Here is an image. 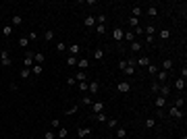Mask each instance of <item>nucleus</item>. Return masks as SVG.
Masks as SVG:
<instances>
[{
    "instance_id": "f257e3e1",
    "label": "nucleus",
    "mask_w": 187,
    "mask_h": 139,
    "mask_svg": "<svg viewBox=\"0 0 187 139\" xmlns=\"http://www.w3.org/2000/svg\"><path fill=\"white\" fill-rule=\"evenodd\" d=\"M143 33H145V42L148 44H154V40H156V27L154 25H148L143 29Z\"/></svg>"
},
{
    "instance_id": "f03ea898",
    "label": "nucleus",
    "mask_w": 187,
    "mask_h": 139,
    "mask_svg": "<svg viewBox=\"0 0 187 139\" xmlns=\"http://www.w3.org/2000/svg\"><path fill=\"white\" fill-rule=\"evenodd\" d=\"M0 64H2V67H10V64H13L8 50H2V52H0Z\"/></svg>"
},
{
    "instance_id": "7ed1b4c3",
    "label": "nucleus",
    "mask_w": 187,
    "mask_h": 139,
    "mask_svg": "<svg viewBox=\"0 0 187 139\" xmlns=\"http://www.w3.org/2000/svg\"><path fill=\"white\" fill-rule=\"evenodd\" d=\"M117 92L119 93H129L131 92V83H129V81H119V83H117Z\"/></svg>"
},
{
    "instance_id": "20e7f679",
    "label": "nucleus",
    "mask_w": 187,
    "mask_h": 139,
    "mask_svg": "<svg viewBox=\"0 0 187 139\" xmlns=\"http://www.w3.org/2000/svg\"><path fill=\"white\" fill-rule=\"evenodd\" d=\"M92 135V127H79L77 129V137L83 139V137H90Z\"/></svg>"
},
{
    "instance_id": "39448f33",
    "label": "nucleus",
    "mask_w": 187,
    "mask_h": 139,
    "mask_svg": "<svg viewBox=\"0 0 187 139\" xmlns=\"http://www.w3.org/2000/svg\"><path fill=\"white\" fill-rule=\"evenodd\" d=\"M23 67H25V69H31V67H33V54H31V52H25V58H23Z\"/></svg>"
},
{
    "instance_id": "423d86ee",
    "label": "nucleus",
    "mask_w": 187,
    "mask_h": 139,
    "mask_svg": "<svg viewBox=\"0 0 187 139\" xmlns=\"http://www.w3.org/2000/svg\"><path fill=\"white\" fill-rule=\"evenodd\" d=\"M123 73H125V75H133V73H135V60H133V58L127 60V67H125Z\"/></svg>"
},
{
    "instance_id": "0eeeda50",
    "label": "nucleus",
    "mask_w": 187,
    "mask_h": 139,
    "mask_svg": "<svg viewBox=\"0 0 187 139\" xmlns=\"http://www.w3.org/2000/svg\"><path fill=\"white\" fill-rule=\"evenodd\" d=\"M158 95L168 98V95H171V85H168V83H162V85H160V89H158Z\"/></svg>"
},
{
    "instance_id": "6e6552de",
    "label": "nucleus",
    "mask_w": 187,
    "mask_h": 139,
    "mask_svg": "<svg viewBox=\"0 0 187 139\" xmlns=\"http://www.w3.org/2000/svg\"><path fill=\"white\" fill-rule=\"evenodd\" d=\"M77 67H79L81 71H88V69H90V58H85V56H83V58H77Z\"/></svg>"
},
{
    "instance_id": "1a4fd4ad",
    "label": "nucleus",
    "mask_w": 187,
    "mask_h": 139,
    "mask_svg": "<svg viewBox=\"0 0 187 139\" xmlns=\"http://www.w3.org/2000/svg\"><path fill=\"white\" fill-rule=\"evenodd\" d=\"M173 67H175V62H173L171 58H164V60H162V71L171 73V71H173Z\"/></svg>"
},
{
    "instance_id": "9d476101",
    "label": "nucleus",
    "mask_w": 187,
    "mask_h": 139,
    "mask_svg": "<svg viewBox=\"0 0 187 139\" xmlns=\"http://www.w3.org/2000/svg\"><path fill=\"white\" fill-rule=\"evenodd\" d=\"M166 79H168V73H166V71H158V73H156V81H158L160 85L166 83Z\"/></svg>"
},
{
    "instance_id": "9b49d317",
    "label": "nucleus",
    "mask_w": 187,
    "mask_h": 139,
    "mask_svg": "<svg viewBox=\"0 0 187 139\" xmlns=\"http://www.w3.org/2000/svg\"><path fill=\"white\" fill-rule=\"evenodd\" d=\"M100 92V83L98 81H90L88 83V93H98Z\"/></svg>"
},
{
    "instance_id": "f8f14e48",
    "label": "nucleus",
    "mask_w": 187,
    "mask_h": 139,
    "mask_svg": "<svg viewBox=\"0 0 187 139\" xmlns=\"http://www.w3.org/2000/svg\"><path fill=\"white\" fill-rule=\"evenodd\" d=\"M79 52H81V46H79L77 42L69 46V54H71V56H79Z\"/></svg>"
},
{
    "instance_id": "ddd939ff",
    "label": "nucleus",
    "mask_w": 187,
    "mask_h": 139,
    "mask_svg": "<svg viewBox=\"0 0 187 139\" xmlns=\"http://www.w3.org/2000/svg\"><path fill=\"white\" fill-rule=\"evenodd\" d=\"M44 62H46V54H42V52L33 54V64H44Z\"/></svg>"
},
{
    "instance_id": "4468645a",
    "label": "nucleus",
    "mask_w": 187,
    "mask_h": 139,
    "mask_svg": "<svg viewBox=\"0 0 187 139\" xmlns=\"http://www.w3.org/2000/svg\"><path fill=\"white\" fill-rule=\"evenodd\" d=\"M168 116H171V118H181V116H183V112H181L179 108L171 106V110H168Z\"/></svg>"
},
{
    "instance_id": "2eb2a0df",
    "label": "nucleus",
    "mask_w": 187,
    "mask_h": 139,
    "mask_svg": "<svg viewBox=\"0 0 187 139\" xmlns=\"http://www.w3.org/2000/svg\"><path fill=\"white\" fill-rule=\"evenodd\" d=\"M141 15H143V8H141V6H137V4H135V6H131V17L140 19Z\"/></svg>"
},
{
    "instance_id": "dca6fc26",
    "label": "nucleus",
    "mask_w": 187,
    "mask_h": 139,
    "mask_svg": "<svg viewBox=\"0 0 187 139\" xmlns=\"http://www.w3.org/2000/svg\"><path fill=\"white\" fill-rule=\"evenodd\" d=\"M98 112H104V104L102 102H94L92 104V114H98Z\"/></svg>"
},
{
    "instance_id": "f3484780",
    "label": "nucleus",
    "mask_w": 187,
    "mask_h": 139,
    "mask_svg": "<svg viewBox=\"0 0 187 139\" xmlns=\"http://www.w3.org/2000/svg\"><path fill=\"white\" fill-rule=\"evenodd\" d=\"M83 25H85V27H96V17H94V15H88V17L83 19Z\"/></svg>"
},
{
    "instance_id": "a211bd4d",
    "label": "nucleus",
    "mask_w": 187,
    "mask_h": 139,
    "mask_svg": "<svg viewBox=\"0 0 187 139\" xmlns=\"http://www.w3.org/2000/svg\"><path fill=\"white\" fill-rule=\"evenodd\" d=\"M164 104H166V98H162V95H156V98H154V106H156L158 110H160Z\"/></svg>"
},
{
    "instance_id": "6ab92c4d",
    "label": "nucleus",
    "mask_w": 187,
    "mask_h": 139,
    "mask_svg": "<svg viewBox=\"0 0 187 139\" xmlns=\"http://www.w3.org/2000/svg\"><path fill=\"white\" fill-rule=\"evenodd\" d=\"M185 79H181V77H179V79H175V89H177V92H183V89H185Z\"/></svg>"
},
{
    "instance_id": "aec40b11",
    "label": "nucleus",
    "mask_w": 187,
    "mask_h": 139,
    "mask_svg": "<svg viewBox=\"0 0 187 139\" xmlns=\"http://www.w3.org/2000/svg\"><path fill=\"white\" fill-rule=\"evenodd\" d=\"M123 33H125V29H121V27H114L112 29V38L114 40H123Z\"/></svg>"
},
{
    "instance_id": "412c9836",
    "label": "nucleus",
    "mask_w": 187,
    "mask_h": 139,
    "mask_svg": "<svg viewBox=\"0 0 187 139\" xmlns=\"http://www.w3.org/2000/svg\"><path fill=\"white\" fill-rule=\"evenodd\" d=\"M92 118H94V121H98V123H106V121H108V116H106L104 112H98V114H92Z\"/></svg>"
},
{
    "instance_id": "4be33fe9",
    "label": "nucleus",
    "mask_w": 187,
    "mask_h": 139,
    "mask_svg": "<svg viewBox=\"0 0 187 139\" xmlns=\"http://www.w3.org/2000/svg\"><path fill=\"white\" fill-rule=\"evenodd\" d=\"M141 42H137V40H135V42H131V52H133V54H140L141 52Z\"/></svg>"
},
{
    "instance_id": "5701e85b",
    "label": "nucleus",
    "mask_w": 187,
    "mask_h": 139,
    "mask_svg": "<svg viewBox=\"0 0 187 139\" xmlns=\"http://www.w3.org/2000/svg\"><path fill=\"white\" fill-rule=\"evenodd\" d=\"M145 15H148V17H152V19H154V17H158V8H156V6H148V8H145Z\"/></svg>"
},
{
    "instance_id": "b1692460",
    "label": "nucleus",
    "mask_w": 187,
    "mask_h": 139,
    "mask_svg": "<svg viewBox=\"0 0 187 139\" xmlns=\"http://www.w3.org/2000/svg\"><path fill=\"white\" fill-rule=\"evenodd\" d=\"M23 23V19H21V15H13V19H10V25L13 27H19Z\"/></svg>"
},
{
    "instance_id": "393cba45",
    "label": "nucleus",
    "mask_w": 187,
    "mask_h": 139,
    "mask_svg": "<svg viewBox=\"0 0 187 139\" xmlns=\"http://www.w3.org/2000/svg\"><path fill=\"white\" fill-rule=\"evenodd\" d=\"M2 35H4V38H10V35H13V25H10V23L2 27Z\"/></svg>"
},
{
    "instance_id": "a878e982",
    "label": "nucleus",
    "mask_w": 187,
    "mask_h": 139,
    "mask_svg": "<svg viewBox=\"0 0 187 139\" xmlns=\"http://www.w3.org/2000/svg\"><path fill=\"white\" fill-rule=\"evenodd\" d=\"M31 73H33L36 77H40V75L44 73V64H33V69H31Z\"/></svg>"
},
{
    "instance_id": "bb28decb",
    "label": "nucleus",
    "mask_w": 187,
    "mask_h": 139,
    "mask_svg": "<svg viewBox=\"0 0 187 139\" xmlns=\"http://www.w3.org/2000/svg\"><path fill=\"white\" fill-rule=\"evenodd\" d=\"M67 133H69V131H67V127L56 129V139H65V137H67Z\"/></svg>"
},
{
    "instance_id": "cd10ccee",
    "label": "nucleus",
    "mask_w": 187,
    "mask_h": 139,
    "mask_svg": "<svg viewBox=\"0 0 187 139\" xmlns=\"http://www.w3.org/2000/svg\"><path fill=\"white\" fill-rule=\"evenodd\" d=\"M137 64H140V67H150L152 62H150L148 56H140V58H137Z\"/></svg>"
},
{
    "instance_id": "c85d7f7f",
    "label": "nucleus",
    "mask_w": 187,
    "mask_h": 139,
    "mask_svg": "<svg viewBox=\"0 0 187 139\" xmlns=\"http://www.w3.org/2000/svg\"><path fill=\"white\" fill-rule=\"evenodd\" d=\"M29 75H31V69H25V67H23V69L19 71V77H21V79H29Z\"/></svg>"
},
{
    "instance_id": "c756f323",
    "label": "nucleus",
    "mask_w": 187,
    "mask_h": 139,
    "mask_svg": "<svg viewBox=\"0 0 187 139\" xmlns=\"http://www.w3.org/2000/svg\"><path fill=\"white\" fill-rule=\"evenodd\" d=\"M94 58H96V60H102V58H104V50H102V48H96V50H94V54H92Z\"/></svg>"
},
{
    "instance_id": "7c9ffc66",
    "label": "nucleus",
    "mask_w": 187,
    "mask_h": 139,
    "mask_svg": "<svg viewBox=\"0 0 187 139\" xmlns=\"http://www.w3.org/2000/svg\"><path fill=\"white\" fill-rule=\"evenodd\" d=\"M77 89L85 95V93H88V81H79V83H77Z\"/></svg>"
},
{
    "instance_id": "2f4dec72",
    "label": "nucleus",
    "mask_w": 187,
    "mask_h": 139,
    "mask_svg": "<svg viewBox=\"0 0 187 139\" xmlns=\"http://www.w3.org/2000/svg\"><path fill=\"white\" fill-rule=\"evenodd\" d=\"M158 38H160V40H168V38H171V31H168V29H160V31H158Z\"/></svg>"
},
{
    "instance_id": "473e14b6",
    "label": "nucleus",
    "mask_w": 187,
    "mask_h": 139,
    "mask_svg": "<svg viewBox=\"0 0 187 139\" xmlns=\"http://www.w3.org/2000/svg\"><path fill=\"white\" fill-rule=\"evenodd\" d=\"M117 137H119V139H125V137H127V129H123V127H117Z\"/></svg>"
},
{
    "instance_id": "72a5a7b5",
    "label": "nucleus",
    "mask_w": 187,
    "mask_h": 139,
    "mask_svg": "<svg viewBox=\"0 0 187 139\" xmlns=\"http://www.w3.org/2000/svg\"><path fill=\"white\" fill-rule=\"evenodd\" d=\"M123 40H129V42H135V33H133V31H125V33H123Z\"/></svg>"
},
{
    "instance_id": "f704fd0d",
    "label": "nucleus",
    "mask_w": 187,
    "mask_h": 139,
    "mask_svg": "<svg viewBox=\"0 0 187 139\" xmlns=\"http://www.w3.org/2000/svg\"><path fill=\"white\" fill-rule=\"evenodd\" d=\"M67 64H69V67H77V56H71V54H69V56H67Z\"/></svg>"
},
{
    "instance_id": "c9c22d12",
    "label": "nucleus",
    "mask_w": 187,
    "mask_h": 139,
    "mask_svg": "<svg viewBox=\"0 0 187 139\" xmlns=\"http://www.w3.org/2000/svg\"><path fill=\"white\" fill-rule=\"evenodd\" d=\"M77 112H79V106H71L69 110H65V114H67V116H73V114H77Z\"/></svg>"
},
{
    "instance_id": "e433bc0d",
    "label": "nucleus",
    "mask_w": 187,
    "mask_h": 139,
    "mask_svg": "<svg viewBox=\"0 0 187 139\" xmlns=\"http://www.w3.org/2000/svg\"><path fill=\"white\" fill-rule=\"evenodd\" d=\"M143 127H145V129H154V127H156V121H154V118H145Z\"/></svg>"
},
{
    "instance_id": "4c0bfd02",
    "label": "nucleus",
    "mask_w": 187,
    "mask_h": 139,
    "mask_svg": "<svg viewBox=\"0 0 187 139\" xmlns=\"http://www.w3.org/2000/svg\"><path fill=\"white\" fill-rule=\"evenodd\" d=\"M106 23V15H98L96 17V25H104Z\"/></svg>"
},
{
    "instance_id": "58836bf2",
    "label": "nucleus",
    "mask_w": 187,
    "mask_h": 139,
    "mask_svg": "<svg viewBox=\"0 0 187 139\" xmlns=\"http://www.w3.org/2000/svg\"><path fill=\"white\" fill-rule=\"evenodd\" d=\"M96 33L98 35H104L106 33V25H96Z\"/></svg>"
},
{
    "instance_id": "ea45409f",
    "label": "nucleus",
    "mask_w": 187,
    "mask_h": 139,
    "mask_svg": "<svg viewBox=\"0 0 187 139\" xmlns=\"http://www.w3.org/2000/svg\"><path fill=\"white\" fill-rule=\"evenodd\" d=\"M183 106H185V100H183V98H177V100H175V108H179V110H181Z\"/></svg>"
},
{
    "instance_id": "a19ab883",
    "label": "nucleus",
    "mask_w": 187,
    "mask_h": 139,
    "mask_svg": "<svg viewBox=\"0 0 187 139\" xmlns=\"http://www.w3.org/2000/svg\"><path fill=\"white\" fill-rule=\"evenodd\" d=\"M44 139H56V133H54L52 129H48L46 133H44Z\"/></svg>"
},
{
    "instance_id": "79ce46f5",
    "label": "nucleus",
    "mask_w": 187,
    "mask_h": 139,
    "mask_svg": "<svg viewBox=\"0 0 187 139\" xmlns=\"http://www.w3.org/2000/svg\"><path fill=\"white\" fill-rule=\"evenodd\" d=\"M158 89H160V83H158V81H154V83H152V87H150V92L158 95Z\"/></svg>"
},
{
    "instance_id": "37998d69",
    "label": "nucleus",
    "mask_w": 187,
    "mask_h": 139,
    "mask_svg": "<svg viewBox=\"0 0 187 139\" xmlns=\"http://www.w3.org/2000/svg\"><path fill=\"white\" fill-rule=\"evenodd\" d=\"M67 50V44L65 42H56V52H65Z\"/></svg>"
},
{
    "instance_id": "c03bdc74",
    "label": "nucleus",
    "mask_w": 187,
    "mask_h": 139,
    "mask_svg": "<svg viewBox=\"0 0 187 139\" xmlns=\"http://www.w3.org/2000/svg\"><path fill=\"white\" fill-rule=\"evenodd\" d=\"M129 25H131V27H140V19H135V17H129Z\"/></svg>"
},
{
    "instance_id": "a18cd8bd",
    "label": "nucleus",
    "mask_w": 187,
    "mask_h": 139,
    "mask_svg": "<svg viewBox=\"0 0 187 139\" xmlns=\"http://www.w3.org/2000/svg\"><path fill=\"white\" fill-rule=\"evenodd\" d=\"M75 81L79 83V81H85V73L81 71V73H75Z\"/></svg>"
},
{
    "instance_id": "49530a36",
    "label": "nucleus",
    "mask_w": 187,
    "mask_h": 139,
    "mask_svg": "<svg viewBox=\"0 0 187 139\" xmlns=\"http://www.w3.org/2000/svg\"><path fill=\"white\" fill-rule=\"evenodd\" d=\"M50 127H52V129H60V127H62V123H60L58 118H54V121L50 123Z\"/></svg>"
},
{
    "instance_id": "de8ad7c7",
    "label": "nucleus",
    "mask_w": 187,
    "mask_h": 139,
    "mask_svg": "<svg viewBox=\"0 0 187 139\" xmlns=\"http://www.w3.org/2000/svg\"><path fill=\"white\" fill-rule=\"evenodd\" d=\"M19 46H21V48H27V46H29V40H27V35L19 40Z\"/></svg>"
},
{
    "instance_id": "09e8293b",
    "label": "nucleus",
    "mask_w": 187,
    "mask_h": 139,
    "mask_svg": "<svg viewBox=\"0 0 187 139\" xmlns=\"http://www.w3.org/2000/svg\"><path fill=\"white\" fill-rule=\"evenodd\" d=\"M44 40H48V42H50V40H54V31H52V29H48L46 33H44Z\"/></svg>"
},
{
    "instance_id": "8fccbe9b",
    "label": "nucleus",
    "mask_w": 187,
    "mask_h": 139,
    "mask_svg": "<svg viewBox=\"0 0 187 139\" xmlns=\"http://www.w3.org/2000/svg\"><path fill=\"white\" fill-rule=\"evenodd\" d=\"M106 125H108L110 129H117V118H108V121H106Z\"/></svg>"
},
{
    "instance_id": "3c124183",
    "label": "nucleus",
    "mask_w": 187,
    "mask_h": 139,
    "mask_svg": "<svg viewBox=\"0 0 187 139\" xmlns=\"http://www.w3.org/2000/svg\"><path fill=\"white\" fill-rule=\"evenodd\" d=\"M81 102H83L85 106H92V104H94V100L90 98V95H83V100H81Z\"/></svg>"
},
{
    "instance_id": "603ef678",
    "label": "nucleus",
    "mask_w": 187,
    "mask_h": 139,
    "mask_svg": "<svg viewBox=\"0 0 187 139\" xmlns=\"http://www.w3.org/2000/svg\"><path fill=\"white\" fill-rule=\"evenodd\" d=\"M38 38H40V35H38V33H36V31H29V35H27V40H29V42H31V40H33V42H36V40H38Z\"/></svg>"
},
{
    "instance_id": "864d4df0",
    "label": "nucleus",
    "mask_w": 187,
    "mask_h": 139,
    "mask_svg": "<svg viewBox=\"0 0 187 139\" xmlns=\"http://www.w3.org/2000/svg\"><path fill=\"white\" fill-rule=\"evenodd\" d=\"M67 85H69V87H73V85H77V81H75V77H69V79H67Z\"/></svg>"
},
{
    "instance_id": "5fc2aeb1",
    "label": "nucleus",
    "mask_w": 187,
    "mask_h": 139,
    "mask_svg": "<svg viewBox=\"0 0 187 139\" xmlns=\"http://www.w3.org/2000/svg\"><path fill=\"white\" fill-rule=\"evenodd\" d=\"M150 73L156 75V73H158V67H156V64H150Z\"/></svg>"
},
{
    "instance_id": "6e6d98bb",
    "label": "nucleus",
    "mask_w": 187,
    "mask_h": 139,
    "mask_svg": "<svg viewBox=\"0 0 187 139\" xmlns=\"http://www.w3.org/2000/svg\"><path fill=\"white\" fill-rule=\"evenodd\" d=\"M141 33H143V27H141V25L140 27H135V35H141Z\"/></svg>"
},
{
    "instance_id": "4d7b16f0",
    "label": "nucleus",
    "mask_w": 187,
    "mask_h": 139,
    "mask_svg": "<svg viewBox=\"0 0 187 139\" xmlns=\"http://www.w3.org/2000/svg\"><path fill=\"white\" fill-rule=\"evenodd\" d=\"M125 67H127V60H121V64H119V69H121V71H125Z\"/></svg>"
},
{
    "instance_id": "13d9d810",
    "label": "nucleus",
    "mask_w": 187,
    "mask_h": 139,
    "mask_svg": "<svg viewBox=\"0 0 187 139\" xmlns=\"http://www.w3.org/2000/svg\"><path fill=\"white\" fill-rule=\"evenodd\" d=\"M183 139H187V137H185V135H183Z\"/></svg>"
},
{
    "instance_id": "bf43d9fd",
    "label": "nucleus",
    "mask_w": 187,
    "mask_h": 139,
    "mask_svg": "<svg viewBox=\"0 0 187 139\" xmlns=\"http://www.w3.org/2000/svg\"><path fill=\"white\" fill-rule=\"evenodd\" d=\"M125 139H129V137H125Z\"/></svg>"
}]
</instances>
